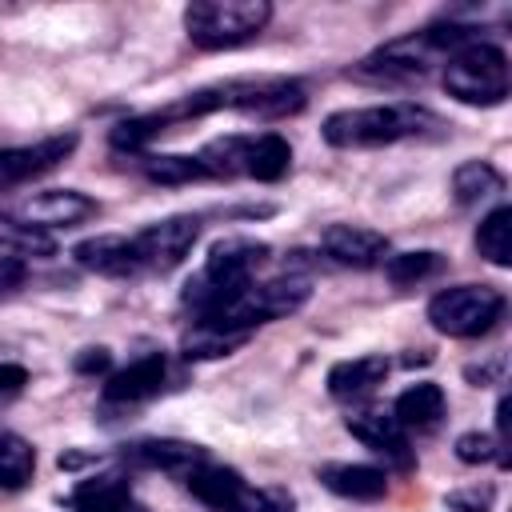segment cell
<instances>
[{
    "instance_id": "obj_1",
    "label": "cell",
    "mask_w": 512,
    "mask_h": 512,
    "mask_svg": "<svg viewBox=\"0 0 512 512\" xmlns=\"http://www.w3.org/2000/svg\"><path fill=\"white\" fill-rule=\"evenodd\" d=\"M220 108H240V112H256V116H288L304 108V88L296 80H280V76H240V80H216L204 84L164 108H156L160 124H176V120H196Z\"/></svg>"
},
{
    "instance_id": "obj_2",
    "label": "cell",
    "mask_w": 512,
    "mask_h": 512,
    "mask_svg": "<svg viewBox=\"0 0 512 512\" xmlns=\"http://www.w3.org/2000/svg\"><path fill=\"white\" fill-rule=\"evenodd\" d=\"M428 128H440V120L420 104H368L332 112L324 120V140L332 148H376L424 136Z\"/></svg>"
},
{
    "instance_id": "obj_3",
    "label": "cell",
    "mask_w": 512,
    "mask_h": 512,
    "mask_svg": "<svg viewBox=\"0 0 512 512\" xmlns=\"http://www.w3.org/2000/svg\"><path fill=\"white\" fill-rule=\"evenodd\" d=\"M268 260V244L248 240V236H228L212 244L204 268L184 284V304H192L200 316L216 312L224 300L244 292L252 284V272Z\"/></svg>"
},
{
    "instance_id": "obj_4",
    "label": "cell",
    "mask_w": 512,
    "mask_h": 512,
    "mask_svg": "<svg viewBox=\"0 0 512 512\" xmlns=\"http://www.w3.org/2000/svg\"><path fill=\"white\" fill-rule=\"evenodd\" d=\"M268 20H272L268 0H196L184 8V32L204 52L240 48L256 40Z\"/></svg>"
},
{
    "instance_id": "obj_5",
    "label": "cell",
    "mask_w": 512,
    "mask_h": 512,
    "mask_svg": "<svg viewBox=\"0 0 512 512\" xmlns=\"http://www.w3.org/2000/svg\"><path fill=\"white\" fill-rule=\"evenodd\" d=\"M508 56L480 40L460 48L456 56H448L444 68V92L456 96L460 104H500L508 96Z\"/></svg>"
},
{
    "instance_id": "obj_6",
    "label": "cell",
    "mask_w": 512,
    "mask_h": 512,
    "mask_svg": "<svg viewBox=\"0 0 512 512\" xmlns=\"http://www.w3.org/2000/svg\"><path fill=\"white\" fill-rule=\"evenodd\" d=\"M504 312V296L492 284H456L428 300V320L444 336H480L488 332Z\"/></svg>"
},
{
    "instance_id": "obj_7",
    "label": "cell",
    "mask_w": 512,
    "mask_h": 512,
    "mask_svg": "<svg viewBox=\"0 0 512 512\" xmlns=\"http://www.w3.org/2000/svg\"><path fill=\"white\" fill-rule=\"evenodd\" d=\"M96 216V200L76 192V188H52V192H32L16 204L4 208V220H16L24 228L48 232V228H72L80 220Z\"/></svg>"
},
{
    "instance_id": "obj_8",
    "label": "cell",
    "mask_w": 512,
    "mask_h": 512,
    "mask_svg": "<svg viewBox=\"0 0 512 512\" xmlns=\"http://www.w3.org/2000/svg\"><path fill=\"white\" fill-rule=\"evenodd\" d=\"M196 236H200V220L196 216H168V220H156L144 232H136L132 244H136L140 268L172 272L176 264H184V256L192 252Z\"/></svg>"
},
{
    "instance_id": "obj_9",
    "label": "cell",
    "mask_w": 512,
    "mask_h": 512,
    "mask_svg": "<svg viewBox=\"0 0 512 512\" xmlns=\"http://www.w3.org/2000/svg\"><path fill=\"white\" fill-rule=\"evenodd\" d=\"M76 132H60V136H44L36 144H20V148H4L0 152V192L20 188L44 172H52L56 164H64L76 152Z\"/></svg>"
},
{
    "instance_id": "obj_10",
    "label": "cell",
    "mask_w": 512,
    "mask_h": 512,
    "mask_svg": "<svg viewBox=\"0 0 512 512\" xmlns=\"http://www.w3.org/2000/svg\"><path fill=\"white\" fill-rule=\"evenodd\" d=\"M320 248L348 268H376L388 256V236L360 228V224H328L320 232Z\"/></svg>"
},
{
    "instance_id": "obj_11",
    "label": "cell",
    "mask_w": 512,
    "mask_h": 512,
    "mask_svg": "<svg viewBox=\"0 0 512 512\" xmlns=\"http://www.w3.org/2000/svg\"><path fill=\"white\" fill-rule=\"evenodd\" d=\"M124 460H132L136 468H156V472H168V476H188L196 472L208 456L200 444H188V440H136L124 448Z\"/></svg>"
},
{
    "instance_id": "obj_12",
    "label": "cell",
    "mask_w": 512,
    "mask_h": 512,
    "mask_svg": "<svg viewBox=\"0 0 512 512\" xmlns=\"http://www.w3.org/2000/svg\"><path fill=\"white\" fill-rule=\"evenodd\" d=\"M344 428L372 452L388 456L396 468H412V452H408V440H404V428L396 424V416L388 412H356L344 420Z\"/></svg>"
},
{
    "instance_id": "obj_13",
    "label": "cell",
    "mask_w": 512,
    "mask_h": 512,
    "mask_svg": "<svg viewBox=\"0 0 512 512\" xmlns=\"http://www.w3.org/2000/svg\"><path fill=\"white\" fill-rule=\"evenodd\" d=\"M164 376H168L164 356H160V352H148V356L132 360L128 368H120V372L104 384V400H112V404H140V400H148V396L160 392Z\"/></svg>"
},
{
    "instance_id": "obj_14",
    "label": "cell",
    "mask_w": 512,
    "mask_h": 512,
    "mask_svg": "<svg viewBox=\"0 0 512 512\" xmlns=\"http://www.w3.org/2000/svg\"><path fill=\"white\" fill-rule=\"evenodd\" d=\"M76 264L96 272V276H132L140 272V256L136 244L128 236H88L84 244H76Z\"/></svg>"
},
{
    "instance_id": "obj_15",
    "label": "cell",
    "mask_w": 512,
    "mask_h": 512,
    "mask_svg": "<svg viewBox=\"0 0 512 512\" xmlns=\"http://www.w3.org/2000/svg\"><path fill=\"white\" fill-rule=\"evenodd\" d=\"M316 480L344 500H380L388 492V476L368 464H320Z\"/></svg>"
},
{
    "instance_id": "obj_16",
    "label": "cell",
    "mask_w": 512,
    "mask_h": 512,
    "mask_svg": "<svg viewBox=\"0 0 512 512\" xmlns=\"http://www.w3.org/2000/svg\"><path fill=\"white\" fill-rule=\"evenodd\" d=\"M184 484L212 512H232L236 500H240V492H244V476L236 468H224V464H212V460H204L196 472H188Z\"/></svg>"
},
{
    "instance_id": "obj_17",
    "label": "cell",
    "mask_w": 512,
    "mask_h": 512,
    "mask_svg": "<svg viewBox=\"0 0 512 512\" xmlns=\"http://www.w3.org/2000/svg\"><path fill=\"white\" fill-rule=\"evenodd\" d=\"M72 512H136L132 508V488L120 472H104V476H88L72 488L68 496Z\"/></svg>"
},
{
    "instance_id": "obj_18",
    "label": "cell",
    "mask_w": 512,
    "mask_h": 512,
    "mask_svg": "<svg viewBox=\"0 0 512 512\" xmlns=\"http://www.w3.org/2000/svg\"><path fill=\"white\" fill-rule=\"evenodd\" d=\"M388 376V360L384 356H356V360H340L328 368V392L336 400H352L372 392L376 384H384Z\"/></svg>"
},
{
    "instance_id": "obj_19",
    "label": "cell",
    "mask_w": 512,
    "mask_h": 512,
    "mask_svg": "<svg viewBox=\"0 0 512 512\" xmlns=\"http://www.w3.org/2000/svg\"><path fill=\"white\" fill-rule=\"evenodd\" d=\"M392 416H396L400 428L432 432V428L444 420V392H440V384L420 380V384L404 388V392L396 396V412H392Z\"/></svg>"
},
{
    "instance_id": "obj_20",
    "label": "cell",
    "mask_w": 512,
    "mask_h": 512,
    "mask_svg": "<svg viewBox=\"0 0 512 512\" xmlns=\"http://www.w3.org/2000/svg\"><path fill=\"white\" fill-rule=\"evenodd\" d=\"M292 164V148L284 136L264 132V136H248V152H244V176L252 180H280Z\"/></svg>"
},
{
    "instance_id": "obj_21",
    "label": "cell",
    "mask_w": 512,
    "mask_h": 512,
    "mask_svg": "<svg viewBox=\"0 0 512 512\" xmlns=\"http://www.w3.org/2000/svg\"><path fill=\"white\" fill-rule=\"evenodd\" d=\"M252 332H236V328H220V324H208V320H196L184 340H180V352L188 360H216V356H228L236 352Z\"/></svg>"
},
{
    "instance_id": "obj_22",
    "label": "cell",
    "mask_w": 512,
    "mask_h": 512,
    "mask_svg": "<svg viewBox=\"0 0 512 512\" xmlns=\"http://www.w3.org/2000/svg\"><path fill=\"white\" fill-rule=\"evenodd\" d=\"M500 188H504V176H500L488 160H464V164L452 172V196H456V204H464V208L492 200Z\"/></svg>"
},
{
    "instance_id": "obj_23",
    "label": "cell",
    "mask_w": 512,
    "mask_h": 512,
    "mask_svg": "<svg viewBox=\"0 0 512 512\" xmlns=\"http://www.w3.org/2000/svg\"><path fill=\"white\" fill-rule=\"evenodd\" d=\"M476 248H480V256L488 260V264H496V268H508L512 264V208H496V212H488L484 220H480V228H476Z\"/></svg>"
},
{
    "instance_id": "obj_24",
    "label": "cell",
    "mask_w": 512,
    "mask_h": 512,
    "mask_svg": "<svg viewBox=\"0 0 512 512\" xmlns=\"http://www.w3.org/2000/svg\"><path fill=\"white\" fill-rule=\"evenodd\" d=\"M36 472V448L16 436V432H4L0 436V488L4 492H20Z\"/></svg>"
},
{
    "instance_id": "obj_25",
    "label": "cell",
    "mask_w": 512,
    "mask_h": 512,
    "mask_svg": "<svg viewBox=\"0 0 512 512\" xmlns=\"http://www.w3.org/2000/svg\"><path fill=\"white\" fill-rule=\"evenodd\" d=\"M244 152H248V136H220V140H208L196 160L204 168V176H244Z\"/></svg>"
},
{
    "instance_id": "obj_26",
    "label": "cell",
    "mask_w": 512,
    "mask_h": 512,
    "mask_svg": "<svg viewBox=\"0 0 512 512\" xmlns=\"http://www.w3.org/2000/svg\"><path fill=\"white\" fill-rule=\"evenodd\" d=\"M56 244L48 232H36V228H24L16 220H4L0 216V260H28V256H48Z\"/></svg>"
},
{
    "instance_id": "obj_27",
    "label": "cell",
    "mask_w": 512,
    "mask_h": 512,
    "mask_svg": "<svg viewBox=\"0 0 512 512\" xmlns=\"http://www.w3.org/2000/svg\"><path fill=\"white\" fill-rule=\"evenodd\" d=\"M444 268V256L432 252V248H420V252H396V256H384V276L392 284H416V280H428Z\"/></svg>"
},
{
    "instance_id": "obj_28",
    "label": "cell",
    "mask_w": 512,
    "mask_h": 512,
    "mask_svg": "<svg viewBox=\"0 0 512 512\" xmlns=\"http://www.w3.org/2000/svg\"><path fill=\"white\" fill-rule=\"evenodd\" d=\"M144 176L156 180V184H192V180L204 176V168H200L196 156L168 152V156H148V160H144Z\"/></svg>"
},
{
    "instance_id": "obj_29",
    "label": "cell",
    "mask_w": 512,
    "mask_h": 512,
    "mask_svg": "<svg viewBox=\"0 0 512 512\" xmlns=\"http://www.w3.org/2000/svg\"><path fill=\"white\" fill-rule=\"evenodd\" d=\"M232 512H292V492L288 488H252V484H244Z\"/></svg>"
},
{
    "instance_id": "obj_30",
    "label": "cell",
    "mask_w": 512,
    "mask_h": 512,
    "mask_svg": "<svg viewBox=\"0 0 512 512\" xmlns=\"http://www.w3.org/2000/svg\"><path fill=\"white\" fill-rule=\"evenodd\" d=\"M504 444L496 440V436H488V432H464V436H456V460L460 464H488V460H504V452H500Z\"/></svg>"
},
{
    "instance_id": "obj_31",
    "label": "cell",
    "mask_w": 512,
    "mask_h": 512,
    "mask_svg": "<svg viewBox=\"0 0 512 512\" xmlns=\"http://www.w3.org/2000/svg\"><path fill=\"white\" fill-rule=\"evenodd\" d=\"M492 500H496V492L484 484H476V488H456V492H448L444 496V504L452 508V512H488L492 508Z\"/></svg>"
},
{
    "instance_id": "obj_32",
    "label": "cell",
    "mask_w": 512,
    "mask_h": 512,
    "mask_svg": "<svg viewBox=\"0 0 512 512\" xmlns=\"http://www.w3.org/2000/svg\"><path fill=\"white\" fill-rule=\"evenodd\" d=\"M72 368H76L80 376H100V372L112 368V352H108V348H84V352L72 360Z\"/></svg>"
},
{
    "instance_id": "obj_33",
    "label": "cell",
    "mask_w": 512,
    "mask_h": 512,
    "mask_svg": "<svg viewBox=\"0 0 512 512\" xmlns=\"http://www.w3.org/2000/svg\"><path fill=\"white\" fill-rule=\"evenodd\" d=\"M24 264L20 260H0V296H8V292H16L20 284H24Z\"/></svg>"
},
{
    "instance_id": "obj_34",
    "label": "cell",
    "mask_w": 512,
    "mask_h": 512,
    "mask_svg": "<svg viewBox=\"0 0 512 512\" xmlns=\"http://www.w3.org/2000/svg\"><path fill=\"white\" fill-rule=\"evenodd\" d=\"M28 384V372L20 364H0V392H16Z\"/></svg>"
}]
</instances>
